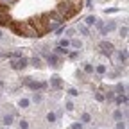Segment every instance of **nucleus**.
I'll use <instances>...</instances> for the list:
<instances>
[{"label":"nucleus","instance_id":"4","mask_svg":"<svg viewBox=\"0 0 129 129\" xmlns=\"http://www.w3.org/2000/svg\"><path fill=\"white\" fill-rule=\"evenodd\" d=\"M11 65H13V68H16V70H22V68L27 66V59L25 57H20V59H16V61H13Z\"/></svg>","mask_w":129,"mask_h":129},{"label":"nucleus","instance_id":"24","mask_svg":"<svg viewBox=\"0 0 129 129\" xmlns=\"http://www.w3.org/2000/svg\"><path fill=\"white\" fill-rule=\"evenodd\" d=\"M20 129H29V124L25 122V120H22V122H20Z\"/></svg>","mask_w":129,"mask_h":129},{"label":"nucleus","instance_id":"17","mask_svg":"<svg viewBox=\"0 0 129 129\" xmlns=\"http://www.w3.org/2000/svg\"><path fill=\"white\" fill-rule=\"evenodd\" d=\"M113 117H115V120H120V118H122L124 115H122V111H120V109H117L115 113H113Z\"/></svg>","mask_w":129,"mask_h":129},{"label":"nucleus","instance_id":"7","mask_svg":"<svg viewBox=\"0 0 129 129\" xmlns=\"http://www.w3.org/2000/svg\"><path fill=\"white\" fill-rule=\"evenodd\" d=\"M50 84H52V88H56V90H59V88H61V86H63V81H61V79H59V77H57V75H54V77H52V79H50Z\"/></svg>","mask_w":129,"mask_h":129},{"label":"nucleus","instance_id":"20","mask_svg":"<svg viewBox=\"0 0 129 129\" xmlns=\"http://www.w3.org/2000/svg\"><path fill=\"white\" fill-rule=\"evenodd\" d=\"M68 45H70V41H68V40H61V41H59V47H63V49H66Z\"/></svg>","mask_w":129,"mask_h":129},{"label":"nucleus","instance_id":"12","mask_svg":"<svg viewBox=\"0 0 129 129\" xmlns=\"http://www.w3.org/2000/svg\"><path fill=\"white\" fill-rule=\"evenodd\" d=\"M31 63H32L34 66H41V59H40V57H38V56H34V57L31 59Z\"/></svg>","mask_w":129,"mask_h":129},{"label":"nucleus","instance_id":"25","mask_svg":"<svg viewBox=\"0 0 129 129\" xmlns=\"http://www.w3.org/2000/svg\"><path fill=\"white\" fill-rule=\"evenodd\" d=\"M95 99H97V101H99V102H102V101H104V99H106V97H104L102 93H97V95H95Z\"/></svg>","mask_w":129,"mask_h":129},{"label":"nucleus","instance_id":"8","mask_svg":"<svg viewBox=\"0 0 129 129\" xmlns=\"http://www.w3.org/2000/svg\"><path fill=\"white\" fill-rule=\"evenodd\" d=\"M2 124L9 127V126L13 124V115H4V118H2Z\"/></svg>","mask_w":129,"mask_h":129},{"label":"nucleus","instance_id":"19","mask_svg":"<svg viewBox=\"0 0 129 129\" xmlns=\"http://www.w3.org/2000/svg\"><path fill=\"white\" fill-rule=\"evenodd\" d=\"M72 47H75V49H81V47H82V43H81L79 40H74V41H72Z\"/></svg>","mask_w":129,"mask_h":129},{"label":"nucleus","instance_id":"21","mask_svg":"<svg viewBox=\"0 0 129 129\" xmlns=\"http://www.w3.org/2000/svg\"><path fill=\"white\" fill-rule=\"evenodd\" d=\"M84 72L86 74H93V66L92 65H84Z\"/></svg>","mask_w":129,"mask_h":129},{"label":"nucleus","instance_id":"10","mask_svg":"<svg viewBox=\"0 0 129 129\" xmlns=\"http://www.w3.org/2000/svg\"><path fill=\"white\" fill-rule=\"evenodd\" d=\"M97 24V18L95 16H88L86 18V25H95Z\"/></svg>","mask_w":129,"mask_h":129},{"label":"nucleus","instance_id":"30","mask_svg":"<svg viewBox=\"0 0 129 129\" xmlns=\"http://www.w3.org/2000/svg\"><path fill=\"white\" fill-rule=\"evenodd\" d=\"M34 101H36V102H40V101H41V95H36V93H34Z\"/></svg>","mask_w":129,"mask_h":129},{"label":"nucleus","instance_id":"3","mask_svg":"<svg viewBox=\"0 0 129 129\" xmlns=\"http://www.w3.org/2000/svg\"><path fill=\"white\" fill-rule=\"evenodd\" d=\"M25 84L29 86V88H31V90H34V92H36V90H43V88H47V84H45V82H36V81H25Z\"/></svg>","mask_w":129,"mask_h":129},{"label":"nucleus","instance_id":"11","mask_svg":"<svg viewBox=\"0 0 129 129\" xmlns=\"http://www.w3.org/2000/svg\"><path fill=\"white\" fill-rule=\"evenodd\" d=\"M54 52H56V54H65V56L68 54V50H66V49H63V47H56V49H54Z\"/></svg>","mask_w":129,"mask_h":129},{"label":"nucleus","instance_id":"13","mask_svg":"<svg viewBox=\"0 0 129 129\" xmlns=\"http://www.w3.org/2000/svg\"><path fill=\"white\" fill-rule=\"evenodd\" d=\"M127 102V97L126 95H118L117 97V104H126Z\"/></svg>","mask_w":129,"mask_h":129},{"label":"nucleus","instance_id":"26","mask_svg":"<svg viewBox=\"0 0 129 129\" xmlns=\"http://www.w3.org/2000/svg\"><path fill=\"white\" fill-rule=\"evenodd\" d=\"M68 93H70L72 97H77V95H79V92H77V90H74V88H72V90H70V92H68Z\"/></svg>","mask_w":129,"mask_h":129},{"label":"nucleus","instance_id":"1","mask_svg":"<svg viewBox=\"0 0 129 129\" xmlns=\"http://www.w3.org/2000/svg\"><path fill=\"white\" fill-rule=\"evenodd\" d=\"M54 11H56L57 14H61V16L65 18V22H66V20L74 18L75 14H77V13L81 11V7H77V5L70 4L68 0H59V2H57V5L54 7Z\"/></svg>","mask_w":129,"mask_h":129},{"label":"nucleus","instance_id":"6","mask_svg":"<svg viewBox=\"0 0 129 129\" xmlns=\"http://www.w3.org/2000/svg\"><path fill=\"white\" fill-rule=\"evenodd\" d=\"M9 22H11L9 14H7V13H0V27H5V25H9Z\"/></svg>","mask_w":129,"mask_h":129},{"label":"nucleus","instance_id":"16","mask_svg":"<svg viewBox=\"0 0 129 129\" xmlns=\"http://www.w3.org/2000/svg\"><path fill=\"white\" fill-rule=\"evenodd\" d=\"M95 70H97V74H101V75H102V74H106V66H104V65H99Z\"/></svg>","mask_w":129,"mask_h":129},{"label":"nucleus","instance_id":"29","mask_svg":"<svg viewBox=\"0 0 129 129\" xmlns=\"http://www.w3.org/2000/svg\"><path fill=\"white\" fill-rule=\"evenodd\" d=\"M117 129H126V126H124L122 122H118V124H117Z\"/></svg>","mask_w":129,"mask_h":129},{"label":"nucleus","instance_id":"14","mask_svg":"<svg viewBox=\"0 0 129 129\" xmlns=\"http://www.w3.org/2000/svg\"><path fill=\"white\" fill-rule=\"evenodd\" d=\"M16 2H18V0H0V4H4V5H7V7L13 5V4H16Z\"/></svg>","mask_w":129,"mask_h":129},{"label":"nucleus","instance_id":"2","mask_svg":"<svg viewBox=\"0 0 129 129\" xmlns=\"http://www.w3.org/2000/svg\"><path fill=\"white\" fill-rule=\"evenodd\" d=\"M99 47H101L102 54H106V56H111L113 54V45L109 41H101V43H99Z\"/></svg>","mask_w":129,"mask_h":129},{"label":"nucleus","instance_id":"22","mask_svg":"<svg viewBox=\"0 0 129 129\" xmlns=\"http://www.w3.org/2000/svg\"><path fill=\"white\" fill-rule=\"evenodd\" d=\"M47 120H49V122H56V115H54V113H49V115H47Z\"/></svg>","mask_w":129,"mask_h":129},{"label":"nucleus","instance_id":"18","mask_svg":"<svg viewBox=\"0 0 129 129\" xmlns=\"http://www.w3.org/2000/svg\"><path fill=\"white\" fill-rule=\"evenodd\" d=\"M29 106V101L27 99H20V108H27Z\"/></svg>","mask_w":129,"mask_h":129},{"label":"nucleus","instance_id":"5","mask_svg":"<svg viewBox=\"0 0 129 129\" xmlns=\"http://www.w3.org/2000/svg\"><path fill=\"white\" fill-rule=\"evenodd\" d=\"M43 56H45V59H47L49 65H52V66H59V59H57L54 54H43Z\"/></svg>","mask_w":129,"mask_h":129},{"label":"nucleus","instance_id":"15","mask_svg":"<svg viewBox=\"0 0 129 129\" xmlns=\"http://www.w3.org/2000/svg\"><path fill=\"white\" fill-rule=\"evenodd\" d=\"M81 120H82V122H84V124H88L90 120H92V117H90V113H84V115L81 117Z\"/></svg>","mask_w":129,"mask_h":129},{"label":"nucleus","instance_id":"9","mask_svg":"<svg viewBox=\"0 0 129 129\" xmlns=\"http://www.w3.org/2000/svg\"><path fill=\"white\" fill-rule=\"evenodd\" d=\"M79 32H81V34H84V36H90V31H88V27H86V25H79Z\"/></svg>","mask_w":129,"mask_h":129},{"label":"nucleus","instance_id":"27","mask_svg":"<svg viewBox=\"0 0 129 129\" xmlns=\"http://www.w3.org/2000/svg\"><path fill=\"white\" fill-rule=\"evenodd\" d=\"M72 129H82V124H72Z\"/></svg>","mask_w":129,"mask_h":129},{"label":"nucleus","instance_id":"31","mask_svg":"<svg viewBox=\"0 0 129 129\" xmlns=\"http://www.w3.org/2000/svg\"><path fill=\"white\" fill-rule=\"evenodd\" d=\"M2 38H4V34H2V31H0V40H2Z\"/></svg>","mask_w":129,"mask_h":129},{"label":"nucleus","instance_id":"28","mask_svg":"<svg viewBox=\"0 0 129 129\" xmlns=\"http://www.w3.org/2000/svg\"><path fill=\"white\" fill-rule=\"evenodd\" d=\"M7 11V5H4V4H0V13H5Z\"/></svg>","mask_w":129,"mask_h":129},{"label":"nucleus","instance_id":"23","mask_svg":"<svg viewBox=\"0 0 129 129\" xmlns=\"http://www.w3.org/2000/svg\"><path fill=\"white\" fill-rule=\"evenodd\" d=\"M120 36H122V38L127 36V27H122V29H120Z\"/></svg>","mask_w":129,"mask_h":129}]
</instances>
